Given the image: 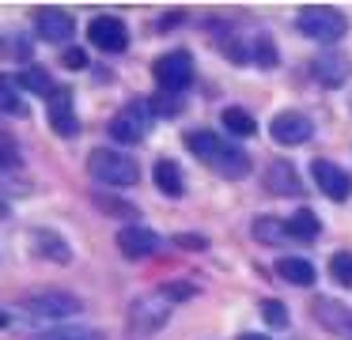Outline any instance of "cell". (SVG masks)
Here are the masks:
<instances>
[{
  "label": "cell",
  "instance_id": "8",
  "mask_svg": "<svg viewBox=\"0 0 352 340\" xmlns=\"http://www.w3.org/2000/svg\"><path fill=\"white\" fill-rule=\"evenodd\" d=\"M87 38H91V45L102 53H122L125 45H129V27H125L118 15H95V19L87 23Z\"/></svg>",
  "mask_w": 352,
  "mask_h": 340
},
{
  "label": "cell",
  "instance_id": "2",
  "mask_svg": "<svg viewBox=\"0 0 352 340\" xmlns=\"http://www.w3.org/2000/svg\"><path fill=\"white\" fill-rule=\"evenodd\" d=\"M87 170L102 185H137L140 181V166L125 151H114V148H95L87 155Z\"/></svg>",
  "mask_w": 352,
  "mask_h": 340
},
{
  "label": "cell",
  "instance_id": "29",
  "mask_svg": "<svg viewBox=\"0 0 352 340\" xmlns=\"http://www.w3.org/2000/svg\"><path fill=\"white\" fill-rule=\"evenodd\" d=\"M23 155H19V144L8 133H0V170H19Z\"/></svg>",
  "mask_w": 352,
  "mask_h": 340
},
{
  "label": "cell",
  "instance_id": "30",
  "mask_svg": "<svg viewBox=\"0 0 352 340\" xmlns=\"http://www.w3.org/2000/svg\"><path fill=\"white\" fill-rule=\"evenodd\" d=\"M261 317H265V325H273V329H288V306H284L280 299L261 302Z\"/></svg>",
  "mask_w": 352,
  "mask_h": 340
},
{
  "label": "cell",
  "instance_id": "26",
  "mask_svg": "<svg viewBox=\"0 0 352 340\" xmlns=\"http://www.w3.org/2000/svg\"><path fill=\"white\" fill-rule=\"evenodd\" d=\"M0 110H4V113H16V117H23V113H27L23 98H19L16 80H8V76H0Z\"/></svg>",
  "mask_w": 352,
  "mask_h": 340
},
{
  "label": "cell",
  "instance_id": "35",
  "mask_svg": "<svg viewBox=\"0 0 352 340\" xmlns=\"http://www.w3.org/2000/svg\"><path fill=\"white\" fill-rule=\"evenodd\" d=\"M61 65L65 68H87V53L80 49V45H76V49H65L61 53Z\"/></svg>",
  "mask_w": 352,
  "mask_h": 340
},
{
  "label": "cell",
  "instance_id": "13",
  "mask_svg": "<svg viewBox=\"0 0 352 340\" xmlns=\"http://www.w3.org/2000/svg\"><path fill=\"white\" fill-rule=\"evenodd\" d=\"M31 249L38 257H46V261H54V264H69L72 261V246L54 231V227H34L31 231Z\"/></svg>",
  "mask_w": 352,
  "mask_h": 340
},
{
  "label": "cell",
  "instance_id": "5",
  "mask_svg": "<svg viewBox=\"0 0 352 340\" xmlns=\"http://www.w3.org/2000/svg\"><path fill=\"white\" fill-rule=\"evenodd\" d=\"M152 106H148V98H137V102H129L122 113H118L114 121H110L107 133L114 136L118 144H140L148 136V128H152Z\"/></svg>",
  "mask_w": 352,
  "mask_h": 340
},
{
  "label": "cell",
  "instance_id": "27",
  "mask_svg": "<svg viewBox=\"0 0 352 340\" xmlns=\"http://www.w3.org/2000/svg\"><path fill=\"white\" fill-rule=\"evenodd\" d=\"M38 340H102V332L87 329V325H65V329H50Z\"/></svg>",
  "mask_w": 352,
  "mask_h": 340
},
{
  "label": "cell",
  "instance_id": "15",
  "mask_svg": "<svg viewBox=\"0 0 352 340\" xmlns=\"http://www.w3.org/2000/svg\"><path fill=\"white\" fill-rule=\"evenodd\" d=\"M311 68H314V80L326 83V87H341L352 76V60L344 57V53H318Z\"/></svg>",
  "mask_w": 352,
  "mask_h": 340
},
{
  "label": "cell",
  "instance_id": "20",
  "mask_svg": "<svg viewBox=\"0 0 352 340\" xmlns=\"http://www.w3.org/2000/svg\"><path fill=\"white\" fill-rule=\"evenodd\" d=\"M212 170L223 174V178H246V174H250V155L228 144V148L220 151V159L212 163Z\"/></svg>",
  "mask_w": 352,
  "mask_h": 340
},
{
  "label": "cell",
  "instance_id": "36",
  "mask_svg": "<svg viewBox=\"0 0 352 340\" xmlns=\"http://www.w3.org/2000/svg\"><path fill=\"white\" fill-rule=\"evenodd\" d=\"M239 340H269V337H258V332H246V337H239Z\"/></svg>",
  "mask_w": 352,
  "mask_h": 340
},
{
  "label": "cell",
  "instance_id": "12",
  "mask_svg": "<svg viewBox=\"0 0 352 340\" xmlns=\"http://www.w3.org/2000/svg\"><path fill=\"white\" fill-rule=\"evenodd\" d=\"M311 314H314V321H318L322 329L337 332V337H352V314L337 299H314Z\"/></svg>",
  "mask_w": 352,
  "mask_h": 340
},
{
  "label": "cell",
  "instance_id": "37",
  "mask_svg": "<svg viewBox=\"0 0 352 340\" xmlns=\"http://www.w3.org/2000/svg\"><path fill=\"white\" fill-rule=\"evenodd\" d=\"M8 321H12V317L4 314V310H0V329H4V325H8Z\"/></svg>",
  "mask_w": 352,
  "mask_h": 340
},
{
  "label": "cell",
  "instance_id": "23",
  "mask_svg": "<svg viewBox=\"0 0 352 340\" xmlns=\"http://www.w3.org/2000/svg\"><path fill=\"white\" fill-rule=\"evenodd\" d=\"M254 238L276 246V242L288 238V223H284V219H273V216H258L254 219Z\"/></svg>",
  "mask_w": 352,
  "mask_h": 340
},
{
  "label": "cell",
  "instance_id": "6",
  "mask_svg": "<svg viewBox=\"0 0 352 340\" xmlns=\"http://www.w3.org/2000/svg\"><path fill=\"white\" fill-rule=\"evenodd\" d=\"M152 72H155L160 91L182 95V91L193 83V57H190L186 49H170V53H163V57L152 65Z\"/></svg>",
  "mask_w": 352,
  "mask_h": 340
},
{
  "label": "cell",
  "instance_id": "3",
  "mask_svg": "<svg viewBox=\"0 0 352 340\" xmlns=\"http://www.w3.org/2000/svg\"><path fill=\"white\" fill-rule=\"evenodd\" d=\"M296 27L303 30L311 42H341L349 34V19H344L337 8H303L296 19Z\"/></svg>",
  "mask_w": 352,
  "mask_h": 340
},
{
  "label": "cell",
  "instance_id": "18",
  "mask_svg": "<svg viewBox=\"0 0 352 340\" xmlns=\"http://www.w3.org/2000/svg\"><path fill=\"white\" fill-rule=\"evenodd\" d=\"M152 174H155V185H160L163 196H170V201H175V196H182L186 181H182V170H178L175 159H160Z\"/></svg>",
  "mask_w": 352,
  "mask_h": 340
},
{
  "label": "cell",
  "instance_id": "31",
  "mask_svg": "<svg viewBox=\"0 0 352 340\" xmlns=\"http://www.w3.org/2000/svg\"><path fill=\"white\" fill-rule=\"evenodd\" d=\"M329 276H333L337 284L352 287V253H349V249H341V253H333V261H329Z\"/></svg>",
  "mask_w": 352,
  "mask_h": 340
},
{
  "label": "cell",
  "instance_id": "24",
  "mask_svg": "<svg viewBox=\"0 0 352 340\" xmlns=\"http://www.w3.org/2000/svg\"><path fill=\"white\" fill-rule=\"evenodd\" d=\"M250 60H254L258 68H276V65H280V53H276V42H273V38H269V34H258V38H254V42H250Z\"/></svg>",
  "mask_w": 352,
  "mask_h": 340
},
{
  "label": "cell",
  "instance_id": "10",
  "mask_svg": "<svg viewBox=\"0 0 352 340\" xmlns=\"http://www.w3.org/2000/svg\"><path fill=\"white\" fill-rule=\"evenodd\" d=\"M311 174H314V181H318V193H326L329 201H344V196L352 193L349 174H344L337 163H329V159H314Z\"/></svg>",
  "mask_w": 352,
  "mask_h": 340
},
{
  "label": "cell",
  "instance_id": "22",
  "mask_svg": "<svg viewBox=\"0 0 352 340\" xmlns=\"http://www.w3.org/2000/svg\"><path fill=\"white\" fill-rule=\"evenodd\" d=\"M284 223H288V238H299V242H314L322 234V223L311 208H299L296 216L284 219Z\"/></svg>",
  "mask_w": 352,
  "mask_h": 340
},
{
  "label": "cell",
  "instance_id": "14",
  "mask_svg": "<svg viewBox=\"0 0 352 340\" xmlns=\"http://www.w3.org/2000/svg\"><path fill=\"white\" fill-rule=\"evenodd\" d=\"M50 125H54L57 136H76L80 133V121H76V110H72L69 87H57L54 95H50Z\"/></svg>",
  "mask_w": 352,
  "mask_h": 340
},
{
  "label": "cell",
  "instance_id": "34",
  "mask_svg": "<svg viewBox=\"0 0 352 340\" xmlns=\"http://www.w3.org/2000/svg\"><path fill=\"white\" fill-rule=\"evenodd\" d=\"M175 246H182V249H208V238L205 234H193V231H182V234H175Z\"/></svg>",
  "mask_w": 352,
  "mask_h": 340
},
{
  "label": "cell",
  "instance_id": "25",
  "mask_svg": "<svg viewBox=\"0 0 352 340\" xmlns=\"http://www.w3.org/2000/svg\"><path fill=\"white\" fill-rule=\"evenodd\" d=\"M19 87H27V91H34V95H54L57 91V83L50 80V72L46 68H27V72H19Z\"/></svg>",
  "mask_w": 352,
  "mask_h": 340
},
{
  "label": "cell",
  "instance_id": "4",
  "mask_svg": "<svg viewBox=\"0 0 352 340\" xmlns=\"http://www.w3.org/2000/svg\"><path fill=\"white\" fill-rule=\"evenodd\" d=\"M23 310H27V314H34V317H42V321H69V317H76L80 310H84V302H80L76 295H69V291L50 287V291L27 295Z\"/></svg>",
  "mask_w": 352,
  "mask_h": 340
},
{
  "label": "cell",
  "instance_id": "16",
  "mask_svg": "<svg viewBox=\"0 0 352 340\" xmlns=\"http://www.w3.org/2000/svg\"><path fill=\"white\" fill-rule=\"evenodd\" d=\"M182 144H186V151H193V155L208 166H212L216 159H220V151L228 148V140H220V136L208 133V128H190V133L182 136Z\"/></svg>",
  "mask_w": 352,
  "mask_h": 340
},
{
  "label": "cell",
  "instance_id": "1",
  "mask_svg": "<svg viewBox=\"0 0 352 340\" xmlns=\"http://www.w3.org/2000/svg\"><path fill=\"white\" fill-rule=\"evenodd\" d=\"M170 306H175V302L163 291L140 295L129 306V317H125V340H152L155 332L170 321Z\"/></svg>",
  "mask_w": 352,
  "mask_h": 340
},
{
  "label": "cell",
  "instance_id": "21",
  "mask_svg": "<svg viewBox=\"0 0 352 340\" xmlns=\"http://www.w3.org/2000/svg\"><path fill=\"white\" fill-rule=\"evenodd\" d=\"M220 125L228 128L231 136H258V117L246 113L243 106H228V110L220 113Z\"/></svg>",
  "mask_w": 352,
  "mask_h": 340
},
{
  "label": "cell",
  "instance_id": "9",
  "mask_svg": "<svg viewBox=\"0 0 352 340\" xmlns=\"http://www.w3.org/2000/svg\"><path fill=\"white\" fill-rule=\"evenodd\" d=\"M118 246L125 257H155L167 249V238H160L155 231H148L144 223H129L118 231Z\"/></svg>",
  "mask_w": 352,
  "mask_h": 340
},
{
  "label": "cell",
  "instance_id": "28",
  "mask_svg": "<svg viewBox=\"0 0 352 340\" xmlns=\"http://www.w3.org/2000/svg\"><path fill=\"white\" fill-rule=\"evenodd\" d=\"M148 106H152V113H160V117H175V113H182V95L160 91V95L148 98Z\"/></svg>",
  "mask_w": 352,
  "mask_h": 340
},
{
  "label": "cell",
  "instance_id": "7",
  "mask_svg": "<svg viewBox=\"0 0 352 340\" xmlns=\"http://www.w3.org/2000/svg\"><path fill=\"white\" fill-rule=\"evenodd\" d=\"M269 133H273V140L280 144V148H299V144L311 140L314 125H311V117L299 113V110H280L269 121Z\"/></svg>",
  "mask_w": 352,
  "mask_h": 340
},
{
  "label": "cell",
  "instance_id": "33",
  "mask_svg": "<svg viewBox=\"0 0 352 340\" xmlns=\"http://www.w3.org/2000/svg\"><path fill=\"white\" fill-rule=\"evenodd\" d=\"M160 291L167 295L170 302H186V299H193V295H197V284H186V280H175V284H163Z\"/></svg>",
  "mask_w": 352,
  "mask_h": 340
},
{
  "label": "cell",
  "instance_id": "19",
  "mask_svg": "<svg viewBox=\"0 0 352 340\" xmlns=\"http://www.w3.org/2000/svg\"><path fill=\"white\" fill-rule=\"evenodd\" d=\"M276 272H280L288 284H296V287H311L314 276H318L307 257H280V261H276Z\"/></svg>",
  "mask_w": 352,
  "mask_h": 340
},
{
  "label": "cell",
  "instance_id": "11",
  "mask_svg": "<svg viewBox=\"0 0 352 340\" xmlns=\"http://www.w3.org/2000/svg\"><path fill=\"white\" fill-rule=\"evenodd\" d=\"M34 27H38V34L46 42H69L76 34V19L69 12H61V8H38L34 12Z\"/></svg>",
  "mask_w": 352,
  "mask_h": 340
},
{
  "label": "cell",
  "instance_id": "17",
  "mask_svg": "<svg viewBox=\"0 0 352 340\" xmlns=\"http://www.w3.org/2000/svg\"><path fill=\"white\" fill-rule=\"evenodd\" d=\"M265 185H269V193H276V196H296V193H299V174H296V166L284 163V159L269 163Z\"/></svg>",
  "mask_w": 352,
  "mask_h": 340
},
{
  "label": "cell",
  "instance_id": "32",
  "mask_svg": "<svg viewBox=\"0 0 352 340\" xmlns=\"http://www.w3.org/2000/svg\"><path fill=\"white\" fill-rule=\"evenodd\" d=\"M95 204H99L102 212H110V216L137 219V208H133V204H125V201H114V196H107V193H95Z\"/></svg>",
  "mask_w": 352,
  "mask_h": 340
}]
</instances>
